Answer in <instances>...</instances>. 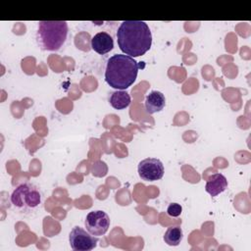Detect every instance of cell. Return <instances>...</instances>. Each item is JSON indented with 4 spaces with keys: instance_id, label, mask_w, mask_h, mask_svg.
Segmentation results:
<instances>
[{
    "instance_id": "cell-1",
    "label": "cell",
    "mask_w": 251,
    "mask_h": 251,
    "mask_svg": "<svg viewBox=\"0 0 251 251\" xmlns=\"http://www.w3.org/2000/svg\"><path fill=\"white\" fill-rule=\"evenodd\" d=\"M120 49L130 57L144 55L152 44V34L149 26L142 21H125L117 31Z\"/></svg>"
},
{
    "instance_id": "cell-2",
    "label": "cell",
    "mask_w": 251,
    "mask_h": 251,
    "mask_svg": "<svg viewBox=\"0 0 251 251\" xmlns=\"http://www.w3.org/2000/svg\"><path fill=\"white\" fill-rule=\"evenodd\" d=\"M138 63L126 54H115L107 61L105 80L113 88L124 90L129 87L136 79Z\"/></svg>"
},
{
    "instance_id": "cell-3",
    "label": "cell",
    "mask_w": 251,
    "mask_h": 251,
    "mask_svg": "<svg viewBox=\"0 0 251 251\" xmlns=\"http://www.w3.org/2000/svg\"><path fill=\"white\" fill-rule=\"evenodd\" d=\"M68 24L65 21H40L36 33L42 50L57 51L67 39Z\"/></svg>"
},
{
    "instance_id": "cell-4",
    "label": "cell",
    "mask_w": 251,
    "mask_h": 251,
    "mask_svg": "<svg viewBox=\"0 0 251 251\" xmlns=\"http://www.w3.org/2000/svg\"><path fill=\"white\" fill-rule=\"evenodd\" d=\"M70 245L75 251H90L97 245L98 238L80 226H75L70 232Z\"/></svg>"
},
{
    "instance_id": "cell-5",
    "label": "cell",
    "mask_w": 251,
    "mask_h": 251,
    "mask_svg": "<svg viewBox=\"0 0 251 251\" xmlns=\"http://www.w3.org/2000/svg\"><path fill=\"white\" fill-rule=\"evenodd\" d=\"M84 225L88 232L92 235L100 236L107 232L110 226V218L104 211H91L87 214Z\"/></svg>"
},
{
    "instance_id": "cell-6",
    "label": "cell",
    "mask_w": 251,
    "mask_h": 251,
    "mask_svg": "<svg viewBox=\"0 0 251 251\" xmlns=\"http://www.w3.org/2000/svg\"><path fill=\"white\" fill-rule=\"evenodd\" d=\"M138 175L146 181L159 180L164 176V165L157 158H146L138 164Z\"/></svg>"
},
{
    "instance_id": "cell-7",
    "label": "cell",
    "mask_w": 251,
    "mask_h": 251,
    "mask_svg": "<svg viewBox=\"0 0 251 251\" xmlns=\"http://www.w3.org/2000/svg\"><path fill=\"white\" fill-rule=\"evenodd\" d=\"M113 47L114 40L112 36L105 31L98 32L91 38V48L100 55L110 52Z\"/></svg>"
},
{
    "instance_id": "cell-8",
    "label": "cell",
    "mask_w": 251,
    "mask_h": 251,
    "mask_svg": "<svg viewBox=\"0 0 251 251\" xmlns=\"http://www.w3.org/2000/svg\"><path fill=\"white\" fill-rule=\"evenodd\" d=\"M227 187V180L226 178V176L222 174H214L212 175L205 185V189L206 191L212 196V197H216L218 196L220 193L224 192Z\"/></svg>"
},
{
    "instance_id": "cell-9",
    "label": "cell",
    "mask_w": 251,
    "mask_h": 251,
    "mask_svg": "<svg viewBox=\"0 0 251 251\" xmlns=\"http://www.w3.org/2000/svg\"><path fill=\"white\" fill-rule=\"evenodd\" d=\"M166 105V98L165 95L157 90H152L146 96L145 99V109L147 113L154 114L160 112L164 109Z\"/></svg>"
},
{
    "instance_id": "cell-10",
    "label": "cell",
    "mask_w": 251,
    "mask_h": 251,
    "mask_svg": "<svg viewBox=\"0 0 251 251\" xmlns=\"http://www.w3.org/2000/svg\"><path fill=\"white\" fill-rule=\"evenodd\" d=\"M109 101L113 108L117 110H123L128 107L130 104V96L125 90H117L111 94Z\"/></svg>"
},
{
    "instance_id": "cell-11",
    "label": "cell",
    "mask_w": 251,
    "mask_h": 251,
    "mask_svg": "<svg viewBox=\"0 0 251 251\" xmlns=\"http://www.w3.org/2000/svg\"><path fill=\"white\" fill-rule=\"evenodd\" d=\"M183 233L179 226H170L164 234V241L170 246H176L182 240Z\"/></svg>"
},
{
    "instance_id": "cell-12",
    "label": "cell",
    "mask_w": 251,
    "mask_h": 251,
    "mask_svg": "<svg viewBox=\"0 0 251 251\" xmlns=\"http://www.w3.org/2000/svg\"><path fill=\"white\" fill-rule=\"evenodd\" d=\"M29 188H30V185L27 183H22L16 187V189L13 191L11 195V201L14 204V206L18 208H22L25 206V198Z\"/></svg>"
},
{
    "instance_id": "cell-13",
    "label": "cell",
    "mask_w": 251,
    "mask_h": 251,
    "mask_svg": "<svg viewBox=\"0 0 251 251\" xmlns=\"http://www.w3.org/2000/svg\"><path fill=\"white\" fill-rule=\"evenodd\" d=\"M40 201H41L40 192L36 188L30 186V188L25 194V206L28 208H35L40 204Z\"/></svg>"
},
{
    "instance_id": "cell-14",
    "label": "cell",
    "mask_w": 251,
    "mask_h": 251,
    "mask_svg": "<svg viewBox=\"0 0 251 251\" xmlns=\"http://www.w3.org/2000/svg\"><path fill=\"white\" fill-rule=\"evenodd\" d=\"M181 211H182V207L177 203H171L167 208V214L170 217H174V218L178 217L181 214Z\"/></svg>"
}]
</instances>
